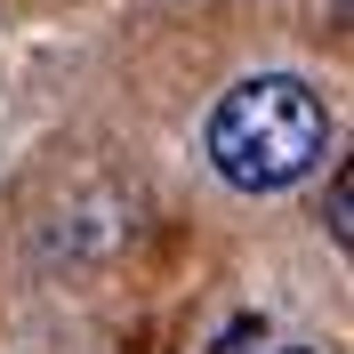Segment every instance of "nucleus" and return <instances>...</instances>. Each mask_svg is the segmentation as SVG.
I'll list each match as a JSON object with an SVG mask.
<instances>
[{
	"mask_svg": "<svg viewBox=\"0 0 354 354\" xmlns=\"http://www.w3.org/2000/svg\"><path fill=\"white\" fill-rule=\"evenodd\" d=\"M201 153H209V169L234 194H282V185L322 169V153H330V105L298 73H250V81H234L209 105Z\"/></svg>",
	"mask_w": 354,
	"mask_h": 354,
	"instance_id": "f257e3e1",
	"label": "nucleus"
},
{
	"mask_svg": "<svg viewBox=\"0 0 354 354\" xmlns=\"http://www.w3.org/2000/svg\"><path fill=\"white\" fill-rule=\"evenodd\" d=\"M322 225H330V242H338V250L354 242V177H346V169H330V201H322Z\"/></svg>",
	"mask_w": 354,
	"mask_h": 354,
	"instance_id": "f03ea898",
	"label": "nucleus"
},
{
	"mask_svg": "<svg viewBox=\"0 0 354 354\" xmlns=\"http://www.w3.org/2000/svg\"><path fill=\"white\" fill-rule=\"evenodd\" d=\"M250 338H266V322H250V314H242V322H234V330H225V338H218V354H242V346H250Z\"/></svg>",
	"mask_w": 354,
	"mask_h": 354,
	"instance_id": "7ed1b4c3",
	"label": "nucleus"
},
{
	"mask_svg": "<svg viewBox=\"0 0 354 354\" xmlns=\"http://www.w3.org/2000/svg\"><path fill=\"white\" fill-rule=\"evenodd\" d=\"M354 17V0H330V24H346Z\"/></svg>",
	"mask_w": 354,
	"mask_h": 354,
	"instance_id": "20e7f679",
	"label": "nucleus"
},
{
	"mask_svg": "<svg viewBox=\"0 0 354 354\" xmlns=\"http://www.w3.org/2000/svg\"><path fill=\"white\" fill-rule=\"evenodd\" d=\"M274 354H314V346H274Z\"/></svg>",
	"mask_w": 354,
	"mask_h": 354,
	"instance_id": "39448f33",
	"label": "nucleus"
}]
</instances>
